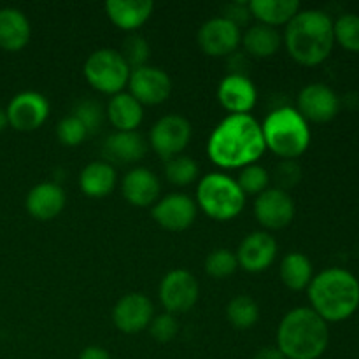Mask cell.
Returning a JSON list of instances; mask_svg holds the SVG:
<instances>
[{"label":"cell","instance_id":"obj_1","mask_svg":"<svg viewBox=\"0 0 359 359\" xmlns=\"http://www.w3.org/2000/svg\"><path fill=\"white\" fill-rule=\"evenodd\" d=\"M265 151L262 125L251 114H228L207 140L210 161L226 170L255 165Z\"/></svg>","mask_w":359,"mask_h":359},{"label":"cell","instance_id":"obj_2","mask_svg":"<svg viewBox=\"0 0 359 359\" xmlns=\"http://www.w3.org/2000/svg\"><path fill=\"white\" fill-rule=\"evenodd\" d=\"M283 44L300 65H319L328 58L335 44L332 18L318 9L300 11L286 25Z\"/></svg>","mask_w":359,"mask_h":359},{"label":"cell","instance_id":"obj_3","mask_svg":"<svg viewBox=\"0 0 359 359\" xmlns=\"http://www.w3.org/2000/svg\"><path fill=\"white\" fill-rule=\"evenodd\" d=\"M328 342V323L309 307L290 311L277 328V349L286 359H318Z\"/></svg>","mask_w":359,"mask_h":359},{"label":"cell","instance_id":"obj_4","mask_svg":"<svg viewBox=\"0 0 359 359\" xmlns=\"http://www.w3.org/2000/svg\"><path fill=\"white\" fill-rule=\"evenodd\" d=\"M307 290L312 311L326 323L344 321L359 307V283L347 270H325L312 277Z\"/></svg>","mask_w":359,"mask_h":359},{"label":"cell","instance_id":"obj_5","mask_svg":"<svg viewBox=\"0 0 359 359\" xmlns=\"http://www.w3.org/2000/svg\"><path fill=\"white\" fill-rule=\"evenodd\" d=\"M266 149L280 160H297L311 144V128L304 116L293 107H279L270 112L262 125Z\"/></svg>","mask_w":359,"mask_h":359},{"label":"cell","instance_id":"obj_6","mask_svg":"<svg viewBox=\"0 0 359 359\" xmlns=\"http://www.w3.org/2000/svg\"><path fill=\"white\" fill-rule=\"evenodd\" d=\"M196 207L214 221H231L245 207V195L233 177L210 172L196 186Z\"/></svg>","mask_w":359,"mask_h":359},{"label":"cell","instance_id":"obj_7","mask_svg":"<svg viewBox=\"0 0 359 359\" xmlns=\"http://www.w3.org/2000/svg\"><path fill=\"white\" fill-rule=\"evenodd\" d=\"M130 72L132 69L121 53L116 49H97L86 58L83 67L84 79L88 81L93 90L104 95H118L128 86Z\"/></svg>","mask_w":359,"mask_h":359},{"label":"cell","instance_id":"obj_8","mask_svg":"<svg viewBox=\"0 0 359 359\" xmlns=\"http://www.w3.org/2000/svg\"><path fill=\"white\" fill-rule=\"evenodd\" d=\"M191 123L179 114H167L158 119L149 133V144L161 160L179 156L191 140Z\"/></svg>","mask_w":359,"mask_h":359},{"label":"cell","instance_id":"obj_9","mask_svg":"<svg viewBox=\"0 0 359 359\" xmlns=\"http://www.w3.org/2000/svg\"><path fill=\"white\" fill-rule=\"evenodd\" d=\"M158 297H160L161 305L165 307V312L174 316L184 314V312L191 311L196 302H198V280L188 270H170L161 279L160 287H158Z\"/></svg>","mask_w":359,"mask_h":359},{"label":"cell","instance_id":"obj_10","mask_svg":"<svg viewBox=\"0 0 359 359\" xmlns=\"http://www.w3.org/2000/svg\"><path fill=\"white\" fill-rule=\"evenodd\" d=\"M241 39V28L221 16L207 20L198 28V35H196L200 49L210 58H223V56H231L237 53Z\"/></svg>","mask_w":359,"mask_h":359},{"label":"cell","instance_id":"obj_11","mask_svg":"<svg viewBox=\"0 0 359 359\" xmlns=\"http://www.w3.org/2000/svg\"><path fill=\"white\" fill-rule=\"evenodd\" d=\"M7 121L18 132H34L49 118L48 98L37 91H21L11 98L6 109Z\"/></svg>","mask_w":359,"mask_h":359},{"label":"cell","instance_id":"obj_12","mask_svg":"<svg viewBox=\"0 0 359 359\" xmlns=\"http://www.w3.org/2000/svg\"><path fill=\"white\" fill-rule=\"evenodd\" d=\"M130 95L140 105H160L168 100L172 93V81L160 67L144 65L133 69L128 79Z\"/></svg>","mask_w":359,"mask_h":359},{"label":"cell","instance_id":"obj_13","mask_svg":"<svg viewBox=\"0 0 359 359\" xmlns=\"http://www.w3.org/2000/svg\"><path fill=\"white\" fill-rule=\"evenodd\" d=\"M297 214L293 198L290 193L279 188H269L255 200L256 221L265 230H284L290 226Z\"/></svg>","mask_w":359,"mask_h":359},{"label":"cell","instance_id":"obj_14","mask_svg":"<svg viewBox=\"0 0 359 359\" xmlns=\"http://www.w3.org/2000/svg\"><path fill=\"white\" fill-rule=\"evenodd\" d=\"M198 207L191 196L184 193H170L158 200L151 209V216L163 230L184 231L195 223Z\"/></svg>","mask_w":359,"mask_h":359},{"label":"cell","instance_id":"obj_15","mask_svg":"<svg viewBox=\"0 0 359 359\" xmlns=\"http://www.w3.org/2000/svg\"><path fill=\"white\" fill-rule=\"evenodd\" d=\"M277 241L269 231H252L245 235L238 245L237 262L242 270L249 273H259L269 270L277 258Z\"/></svg>","mask_w":359,"mask_h":359},{"label":"cell","instance_id":"obj_16","mask_svg":"<svg viewBox=\"0 0 359 359\" xmlns=\"http://www.w3.org/2000/svg\"><path fill=\"white\" fill-rule=\"evenodd\" d=\"M154 318L153 302L142 293H128L112 309V321L121 333L133 335L149 328Z\"/></svg>","mask_w":359,"mask_h":359},{"label":"cell","instance_id":"obj_17","mask_svg":"<svg viewBox=\"0 0 359 359\" xmlns=\"http://www.w3.org/2000/svg\"><path fill=\"white\" fill-rule=\"evenodd\" d=\"M340 100L335 91L321 83H312L305 86L298 95L297 111L304 116L305 121L328 123L339 114Z\"/></svg>","mask_w":359,"mask_h":359},{"label":"cell","instance_id":"obj_18","mask_svg":"<svg viewBox=\"0 0 359 359\" xmlns=\"http://www.w3.org/2000/svg\"><path fill=\"white\" fill-rule=\"evenodd\" d=\"M217 102L230 114H249L258 102V90L249 76L228 74L219 81Z\"/></svg>","mask_w":359,"mask_h":359},{"label":"cell","instance_id":"obj_19","mask_svg":"<svg viewBox=\"0 0 359 359\" xmlns=\"http://www.w3.org/2000/svg\"><path fill=\"white\" fill-rule=\"evenodd\" d=\"M67 205L65 189L53 181L35 184L25 198L27 212L37 221H51L62 214Z\"/></svg>","mask_w":359,"mask_h":359},{"label":"cell","instance_id":"obj_20","mask_svg":"<svg viewBox=\"0 0 359 359\" xmlns=\"http://www.w3.org/2000/svg\"><path fill=\"white\" fill-rule=\"evenodd\" d=\"M121 193L128 203L135 207H151L160 200L161 182L149 168L135 167L123 177Z\"/></svg>","mask_w":359,"mask_h":359},{"label":"cell","instance_id":"obj_21","mask_svg":"<svg viewBox=\"0 0 359 359\" xmlns=\"http://www.w3.org/2000/svg\"><path fill=\"white\" fill-rule=\"evenodd\" d=\"M102 153L111 165H132L146 156L147 142L139 132H114L104 140Z\"/></svg>","mask_w":359,"mask_h":359},{"label":"cell","instance_id":"obj_22","mask_svg":"<svg viewBox=\"0 0 359 359\" xmlns=\"http://www.w3.org/2000/svg\"><path fill=\"white\" fill-rule=\"evenodd\" d=\"M104 9L114 27L135 32L153 16L154 4L149 0H107Z\"/></svg>","mask_w":359,"mask_h":359},{"label":"cell","instance_id":"obj_23","mask_svg":"<svg viewBox=\"0 0 359 359\" xmlns=\"http://www.w3.org/2000/svg\"><path fill=\"white\" fill-rule=\"evenodd\" d=\"M32 27L25 13L14 7L0 9V49L9 53L21 51L30 42Z\"/></svg>","mask_w":359,"mask_h":359},{"label":"cell","instance_id":"obj_24","mask_svg":"<svg viewBox=\"0 0 359 359\" xmlns=\"http://www.w3.org/2000/svg\"><path fill=\"white\" fill-rule=\"evenodd\" d=\"M118 182L114 165L107 161H91L81 170L79 188L88 198H105L111 195Z\"/></svg>","mask_w":359,"mask_h":359},{"label":"cell","instance_id":"obj_25","mask_svg":"<svg viewBox=\"0 0 359 359\" xmlns=\"http://www.w3.org/2000/svg\"><path fill=\"white\" fill-rule=\"evenodd\" d=\"M107 118L116 132H137L144 119V107L132 95L121 91L109 100Z\"/></svg>","mask_w":359,"mask_h":359},{"label":"cell","instance_id":"obj_26","mask_svg":"<svg viewBox=\"0 0 359 359\" xmlns=\"http://www.w3.org/2000/svg\"><path fill=\"white\" fill-rule=\"evenodd\" d=\"M241 46L244 51L252 58H270L276 55L283 46V35L279 34L277 28L266 27V25L256 23L249 27L242 34Z\"/></svg>","mask_w":359,"mask_h":359},{"label":"cell","instance_id":"obj_27","mask_svg":"<svg viewBox=\"0 0 359 359\" xmlns=\"http://www.w3.org/2000/svg\"><path fill=\"white\" fill-rule=\"evenodd\" d=\"M249 11H251V16L258 20V23L272 28L286 27L300 13V2L298 0H251Z\"/></svg>","mask_w":359,"mask_h":359},{"label":"cell","instance_id":"obj_28","mask_svg":"<svg viewBox=\"0 0 359 359\" xmlns=\"http://www.w3.org/2000/svg\"><path fill=\"white\" fill-rule=\"evenodd\" d=\"M280 280L291 291H304L312 280V263L302 252H290L279 266Z\"/></svg>","mask_w":359,"mask_h":359},{"label":"cell","instance_id":"obj_29","mask_svg":"<svg viewBox=\"0 0 359 359\" xmlns=\"http://www.w3.org/2000/svg\"><path fill=\"white\" fill-rule=\"evenodd\" d=\"M226 318L233 328L249 330L259 321V307L255 298L248 297V294H238V297L231 298L228 304Z\"/></svg>","mask_w":359,"mask_h":359},{"label":"cell","instance_id":"obj_30","mask_svg":"<svg viewBox=\"0 0 359 359\" xmlns=\"http://www.w3.org/2000/svg\"><path fill=\"white\" fill-rule=\"evenodd\" d=\"M198 163L189 156L179 154V156L165 161V177L170 184L179 186V188H184V186L195 182L198 177Z\"/></svg>","mask_w":359,"mask_h":359},{"label":"cell","instance_id":"obj_31","mask_svg":"<svg viewBox=\"0 0 359 359\" xmlns=\"http://www.w3.org/2000/svg\"><path fill=\"white\" fill-rule=\"evenodd\" d=\"M203 266H205L207 276H210L212 279H228V277L237 272L238 262L233 251L219 248L209 252Z\"/></svg>","mask_w":359,"mask_h":359},{"label":"cell","instance_id":"obj_32","mask_svg":"<svg viewBox=\"0 0 359 359\" xmlns=\"http://www.w3.org/2000/svg\"><path fill=\"white\" fill-rule=\"evenodd\" d=\"M270 174L266 172V168H263L262 165L255 163L249 165V167H244L238 174L237 184L241 186V189L244 191V195H262L263 191H266L270 186Z\"/></svg>","mask_w":359,"mask_h":359},{"label":"cell","instance_id":"obj_33","mask_svg":"<svg viewBox=\"0 0 359 359\" xmlns=\"http://www.w3.org/2000/svg\"><path fill=\"white\" fill-rule=\"evenodd\" d=\"M333 35L340 46L349 51H359V16L358 14H342L333 23Z\"/></svg>","mask_w":359,"mask_h":359},{"label":"cell","instance_id":"obj_34","mask_svg":"<svg viewBox=\"0 0 359 359\" xmlns=\"http://www.w3.org/2000/svg\"><path fill=\"white\" fill-rule=\"evenodd\" d=\"M121 56L125 58V62L128 63L130 69H140V67L147 65V60H149L151 48L147 44L146 39L139 34H130L128 37L123 42Z\"/></svg>","mask_w":359,"mask_h":359},{"label":"cell","instance_id":"obj_35","mask_svg":"<svg viewBox=\"0 0 359 359\" xmlns=\"http://www.w3.org/2000/svg\"><path fill=\"white\" fill-rule=\"evenodd\" d=\"M72 114L76 116L81 123H83L84 128H86V132H88V135H93V133H97L98 130L102 128V125H104L105 112L98 102L81 100L79 104L74 107Z\"/></svg>","mask_w":359,"mask_h":359},{"label":"cell","instance_id":"obj_36","mask_svg":"<svg viewBox=\"0 0 359 359\" xmlns=\"http://www.w3.org/2000/svg\"><path fill=\"white\" fill-rule=\"evenodd\" d=\"M56 137H58L60 144L67 147H76L86 140L88 132L84 128L83 123L76 118L74 114L65 116L62 121L56 126Z\"/></svg>","mask_w":359,"mask_h":359},{"label":"cell","instance_id":"obj_37","mask_svg":"<svg viewBox=\"0 0 359 359\" xmlns=\"http://www.w3.org/2000/svg\"><path fill=\"white\" fill-rule=\"evenodd\" d=\"M149 333L156 342L160 344H168L177 337L179 333V323L177 318L174 314H168V312H163V314L153 318L149 325Z\"/></svg>","mask_w":359,"mask_h":359},{"label":"cell","instance_id":"obj_38","mask_svg":"<svg viewBox=\"0 0 359 359\" xmlns=\"http://www.w3.org/2000/svg\"><path fill=\"white\" fill-rule=\"evenodd\" d=\"M272 177L277 184L276 188L287 191L302 181V168L294 160H283L273 170V175H270V179Z\"/></svg>","mask_w":359,"mask_h":359},{"label":"cell","instance_id":"obj_39","mask_svg":"<svg viewBox=\"0 0 359 359\" xmlns=\"http://www.w3.org/2000/svg\"><path fill=\"white\" fill-rule=\"evenodd\" d=\"M221 18L231 21L233 25H237L238 28L245 27L251 20V11H249V2H230L223 7V14Z\"/></svg>","mask_w":359,"mask_h":359},{"label":"cell","instance_id":"obj_40","mask_svg":"<svg viewBox=\"0 0 359 359\" xmlns=\"http://www.w3.org/2000/svg\"><path fill=\"white\" fill-rule=\"evenodd\" d=\"M79 359H112L111 354L100 346H88L83 353L79 354Z\"/></svg>","mask_w":359,"mask_h":359},{"label":"cell","instance_id":"obj_41","mask_svg":"<svg viewBox=\"0 0 359 359\" xmlns=\"http://www.w3.org/2000/svg\"><path fill=\"white\" fill-rule=\"evenodd\" d=\"M252 359H286V356L277 349V346H266L262 347Z\"/></svg>","mask_w":359,"mask_h":359},{"label":"cell","instance_id":"obj_42","mask_svg":"<svg viewBox=\"0 0 359 359\" xmlns=\"http://www.w3.org/2000/svg\"><path fill=\"white\" fill-rule=\"evenodd\" d=\"M9 126V121H7V114H6V109H0V132Z\"/></svg>","mask_w":359,"mask_h":359}]
</instances>
